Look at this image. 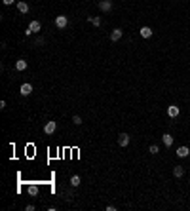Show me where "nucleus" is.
<instances>
[{"mask_svg":"<svg viewBox=\"0 0 190 211\" xmlns=\"http://www.w3.org/2000/svg\"><path fill=\"white\" fill-rule=\"evenodd\" d=\"M99 10L103 13H108L112 10V2H110V0H99Z\"/></svg>","mask_w":190,"mask_h":211,"instance_id":"1","label":"nucleus"},{"mask_svg":"<svg viewBox=\"0 0 190 211\" xmlns=\"http://www.w3.org/2000/svg\"><path fill=\"white\" fill-rule=\"evenodd\" d=\"M55 25H57V29H65V27L68 25L67 15H57V17H55Z\"/></svg>","mask_w":190,"mask_h":211,"instance_id":"2","label":"nucleus"},{"mask_svg":"<svg viewBox=\"0 0 190 211\" xmlns=\"http://www.w3.org/2000/svg\"><path fill=\"white\" fill-rule=\"evenodd\" d=\"M55 129H57V122H53V120H50L44 126V133H46V135H52Z\"/></svg>","mask_w":190,"mask_h":211,"instance_id":"3","label":"nucleus"},{"mask_svg":"<svg viewBox=\"0 0 190 211\" xmlns=\"http://www.w3.org/2000/svg\"><path fill=\"white\" fill-rule=\"evenodd\" d=\"M122 36H124V31L122 29H112V32H110V40L112 42H118Z\"/></svg>","mask_w":190,"mask_h":211,"instance_id":"4","label":"nucleus"},{"mask_svg":"<svg viewBox=\"0 0 190 211\" xmlns=\"http://www.w3.org/2000/svg\"><path fill=\"white\" fill-rule=\"evenodd\" d=\"M167 116L169 118H177L179 116V107L177 105H169V107H167Z\"/></svg>","mask_w":190,"mask_h":211,"instance_id":"5","label":"nucleus"},{"mask_svg":"<svg viewBox=\"0 0 190 211\" xmlns=\"http://www.w3.org/2000/svg\"><path fill=\"white\" fill-rule=\"evenodd\" d=\"M118 145L120 146H128L129 145V135L128 133H120V135H118Z\"/></svg>","mask_w":190,"mask_h":211,"instance_id":"6","label":"nucleus"},{"mask_svg":"<svg viewBox=\"0 0 190 211\" xmlns=\"http://www.w3.org/2000/svg\"><path fill=\"white\" fill-rule=\"evenodd\" d=\"M19 93H21V95H25V97H27V95H31V93H32V86H31V84H23V86L19 88Z\"/></svg>","mask_w":190,"mask_h":211,"instance_id":"7","label":"nucleus"},{"mask_svg":"<svg viewBox=\"0 0 190 211\" xmlns=\"http://www.w3.org/2000/svg\"><path fill=\"white\" fill-rule=\"evenodd\" d=\"M27 194H29V196H38L40 194L38 185H29V186H27Z\"/></svg>","mask_w":190,"mask_h":211,"instance_id":"8","label":"nucleus"},{"mask_svg":"<svg viewBox=\"0 0 190 211\" xmlns=\"http://www.w3.org/2000/svg\"><path fill=\"white\" fill-rule=\"evenodd\" d=\"M29 29H31L34 34H36V32H40V31H42V25H40V21H31Z\"/></svg>","mask_w":190,"mask_h":211,"instance_id":"9","label":"nucleus"},{"mask_svg":"<svg viewBox=\"0 0 190 211\" xmlns=\"http://www.w3.org/2000/svg\"><path fill=\"white\" fill-rule=\"evenodd\" d=\"M188 154H190L188 146H179V149H177V156H179V158H186Z\"/></svg>","mask_w":190,"mask_h":211,"instance_id":"10","label":"nucleus"},{"mask_svg":"<svg viewBox=\"0 0 190 211\" xmlns=\"http://www.w3.org/2000/svg\"><path fill=\"white\" fill-rule=\"evenodd\" d=\"M141 36H143V38H150L152 36V29H150V27H141Z\"/></svg>","mask_w":190,"mask_h":211,"instance_id":"11","label":"nucleus"},{"mask_svg":"<svg viewBox=\"0 0 190 211\" xmlns=\"http://www.w3.org/2000/svg\"><path fill=\"white\" fill-rule=\"evenodd\" d=\"M173 175H175L177 179H181L182 175H185V167H182V166H175V167H173Z\"/></svg>","mask_w":190,"mask_h":211,"instance_id":"12","label":"nucleus"},{"mask_svg":"<svg viewBox=\"0 0 190 211\" xmlns=\"http://www.w3.org/2000/svg\"><path fill=\"white\" fill-rule=\"evenodd\" d=\"M162 141H164V145H165V146H171V145H173V135H169V133H164Z\"/></svg>","mask_w":190,"mask_h":211,"instance_id":"13","label":"nucleus"},{"mask_svg":"<svg viewBox=\"0 0 190 211\" xmlns=\"http://www.w3.org/2000/svg\"><path fill=\"white\" fill-rule=\"evenodd\" d=\"M17 10L21 13H29V4L27 2H17Z\"/></svg>","mask_w":190,"mask_h":211,"instance_id":"14","label":"nucleus"},{"mask_svg":"<svg viewBox=\"0 0 190 211\" xmlns=\"http://www.w3.org/2000/svg\"><path fill=\"white\" fill-rule=\"evenodd\" d=\"M15 69H17V70H25V69H27V61H25V59H17V61H15Z\"/></svg>","mask_w":190,"mask_h":211,"instance_id":"15","label":"nucleus"},{"mask_svg":"<svg viewBox=\"0 0 190 211\" xmlns=\"http://www.w3.org/2000/svg\"><path fill=\"white\" fill-rule=\"evenodd\" d=\"M70 185L72 186H80V177L78 175H72V177H70Z\"/></svg>","mask_w":190,"mask_h":211,"instance_id":"16","label":"nucleus"},{"mask_svg":"<svg viewBox=\"0 0 190 211\" xmlns=\"http://www.w3.org/2000/svg\"><path fill=\"white\" fill-rule=\"evenodd\" d=\"M88 21H89V23H93L95 27L101 25V17H88Z\"/></svg>","mask_w":190,"mask_h":211,"instance_id":"17","label":"nucleus"},{"mask_svg":"<svg viewBox=\"0 0 190 211\" xmlns=\"http://www.w3.org/2000/svg\"><path fill=\"white\" fill-rule=\"evenodd\" d=\"M72 124H74V126H80V124H82V118H80L78 114H74V116H72Z\"/></svg>","mask_w":190,"mask_h":211,"instance_id":"18","label":"nucleus"},{"mask_svg":"<svg viewBox=\"0 0 190 211\" xmlns=\"http://www.w3.org/2000/svg\"><path fill=\"white\" fill-rule=\"evenodd\" d=\"M148 152H150V154H158V152H160V149H158V145H150V149H148Z\"/></svg>","mask_w":190,"mask_h":211,"instance_id":"19","label":"nucleus"},{"mask_svg":"<svg viewBox=\"0 0 190 211\" xmlns=\"http://www.w3.org/2000/svg\"><path fill=\"white\" fill-rule=\"evenodd\" d=\"M34 46H44V38H36L34 40Z\"/></svg>","mask_w":190,"mask_h":211,"instance_id":"20","label":"nucleus"},{"mask_svg":"<svg viewBox=\"0 0 190 211\" xmlns=\"http://www.w3.org/2000/svg\"><path fill=\"white\" fill-rule=\"evenodd\" d=\"M34 209H36V207H34L32 203H29V206H27V211H34Z\"/></svg>","mask_w":190,"mask_h":211,"instance_id":"21","label":"nucleus"},{"mask_svg":"<svg viewBox=\"0 0 190 211\" xmlns=\"http://www.w3.org/2000/svg\"><path fill=\"white\" fill-rule=\"evenodd\" d=\"M2 2H4L6 6H10V4H13V2H15V0H2Z\"/></svg>","mask_w":190,"mask_h":211,"instance_id":"22","label":"nucleus"},{"mask_svg":"<svg viewBox=\"0 0 190 211\" xmlns=\"http://www.w3.org/2000/svg\"><path fill=\"white\" fill-rule=\"evenodd\" d=\"M107 211H116V206H107Z\"/></svg>","mask_w":190,"mask_h":211,"instance_id":"23","label":"nucleus"}]
</instances>
